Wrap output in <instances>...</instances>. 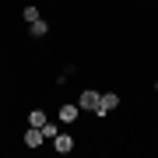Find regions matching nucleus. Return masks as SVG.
Returning a JSON list of instances; mask_svg holds the SVG:
<instances>
[{
    "mask_svg": "<svg viewBox=\"0 0 158 158\" xmlns=\"http://www.w3.org/2000/svg\"><path fill=\"white\" fill-rule=\"evenodd\" d=\"M116 106H119V95H116V91H102V98H98V109H95V116L102 119L106 113H113Z\"/></svg>",
    "mask_w": 158,
    "mask_h": 158,
    "instance_id": "f257e3e1",
    "label": "nucleus"
},
{
    "mask_svg": "<svg viewBox=\"0 0 158 158\" xmlns=\"http://www.w3.org/2000/svg\"><path fill=\"white\" fill-rule=\"evenodd\" d=\"M98 98H102V95H98L95 88H85V91H81V98H77V106L88 109V113H95V109H98Z\"/></svg>",
    "mask_w": 158,
    "mask_h": 158,
    "instance_id": "f03ea898",
    "label": "nucleus"
},
{
    "mask_svg": "<svg viewBox=\"0 0 158 158\" xmlns=\"http://www.w3.org/2000/svg\"><path fill=\"white\" fill-rule=\"evenodd\" d=\"M42 144H46L42 127H28V130H25V148H42Z\"/></svg>",
    "mask_w": 158,
    "mask_h": 158,
    "instance_id": "7ed1b4c3",
    "label": "nucleus"
},
{
    "mask_svg": "<svg viewBox=\"0 0 158 158\" xmlns=\"http://www.w3.org/2000/svg\"><path fill=\"white\" fill-rule=\"evenodd\" d=\"M53 151H60V155L74 151V137L70 134H56V137H53Z\"/></svg>",
    "mask_w": 158,
    "mask_h": 158,
    "instance_id": "20e7f679",
    "label": "nucleus"
},
{
    "mask_svg": "<svg viewBox=\"0 0 158 158\" xmlns=\"http://www.w3.org/2000/svg\"><path fill=\"white\" fill-rule=\"evenodd\" d=\"M28 35L32 39H42V35H49V25H46L42 18H35V21H28Z\"/></svg>",
    "mask_w": 158,
    "mask_h": 158,
    "instance_id": "39448f33",
    "label": "nucleus"
},
{
    "mask_svg": "<svg viewBox=\"0 0 158 158\" xmlns=\"http://www.w3.org/2000/svg\"><path fill=\"white\" fill-rule=\"evenodd\" d=\"M77 113H81V106H60V119H63V123H74Z\"/></svg>",
    "mask_w": 158,
    "mask_h": 158,
    "instance_id": "423d86ee",
    "label": "nucleus"
},
{
    "mask_svg": "<svg viewBox=\"0 0 158 158\" xmlns=\"http://www.w3.org/2000/svg\"><path fill=\"white\" fill-rule=\"evenodd\" d=\"M28 127H46V113L42 109H32L28 113Z\"/></svg>",
    "mask_w": 158,
    "mask_h": 158,
    "instance_id": "0eeeda50",
    "label": "nucleus"
},
{
    "mask_svg": "<svg viewBox=\"0 0 158 158\" xmlns=\"http://www.w3.org/2000/svg\"><path fill=\"white\" fill-rule=\"evenodd\" d=\"M42 134H46V141H53V137L60 134V127H56V123H49V119H46V127H42Z\"/></svg>",
    "mask_w": 158,
    "mask_h": 158,
    "instance_id": "6e6552de",
    "label": "nucleus"
},
{
    "mask_svg": "<svg viewBox=\"0 0 158 158\" xmlns=\"http://www.w3.org/2000/svg\"><path fill=\"white\" fill-rule=\"evenodd\" d=\"M39 18V7H25V21H35Z\"/></svg>",
    "mask_w": 158,
    "mask_h": 158,
    "instance_id": "1a4fd4ad",
    "label": "nucleus"
},
{
    "mask_svg": "<svg viewBox=\"0 0 158 158\" xmlns=\"http://www.w3.org/2000/svg\"><path fill=\"white\" fill-rule=\"evenodd\" d=\"M155 91H158V81H155Z\"/></svg>",
    "mask_w": 158,
    "mask_h": 158,
    "instance_id": "9d476101",
    "label": "nucleus"
}]
</instances>
